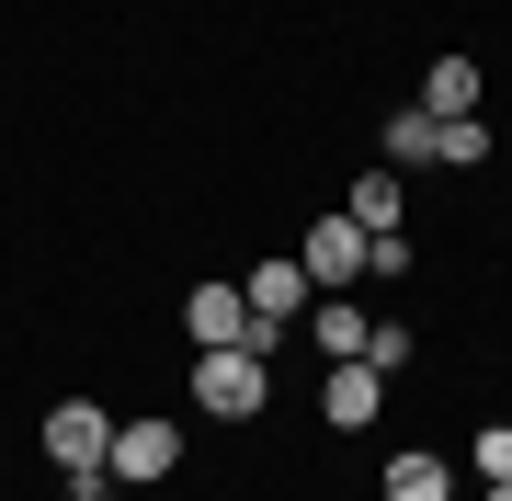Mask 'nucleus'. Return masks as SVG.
<instances>
[{
	"label": "nucleus",
	"mask_w": 512,
	"mask_h": 501,
	"mask_svg": "<svg viewBox=\"0 0 512 501\" xmlns=\"http://www.w3.org/2000/svg\"><path fill=\"white\" fill-rule=\"evenodd\" d=\"M194 410L205 422H262V410H274V353H251V342L194 353Z\"/></svg>",
	"instance_id": "nucleus-1"
},
{
	"label": "nucleus",
	"mask_w": 512,
	"mask_h": 501,
	"mask_svg": "<svg viewBox=\"0 0 512 501\" xmlns=\"http://www.w3.org/2000/svg\"><path fill=\"white\" fill-rule=\"evenodd\" d=\"M308 262L296 251H274V262H251V274H239V308H251V353H274L285 342V319H308Z\"/></svg>",
	"instance_id": "nucleus-2"
},
{
	"label": "nucleus",
	"mask_w": 512,
	"mask_h": 501,
	"mask_svg": "<svg viewBox=\"0 0 512 501\" xmlns=\"http://www.w3.org/2000/svg\"><path fill=\"white\" fill-rule=\"evenodd\" d=\"M103 467H114V490H160L171 467H183V422H114V445H103Z\"/></svg>",
	"instance_id": "nucleus-3"
},
{
	"label": "nucleus",
	"mask_w": 512,
	"mask_h": 501,
	"mask_svg": "<svg viewBox=\"0 0 512 501\" xmlns=\"http://www.w3.org/2000/svg\"><path fill=\"white\" fill-rule=\"evenodd\" d=\"M296 262H308V285H319V297H353V285H365V228L330 205L308 240H296Z\"/></svg>",
	"instance_id": "nucleus-4"
},
{
	"label": "nucleus",
	"mask_w": 512,
	"mask_h": 501,
	"mask_svg": "<svg viewBox=\"0 0 512 501\" xmlns=\"http://www.w3.org/2000/svg\"><path fill=\"white\" fill-rule=\"evenodd\" d=\"M103 445H114V410L103 399H57L46 410V467H103Z\"/></svg>",
	"instance_id": "nucleus-5"
},
{
	"label": "nucleus",
	"mask_w": 512,
	"mask_h": 501,
	"mask_svg": "<svg viewBox=\"0 0 512 501\" xmlns=\"http://www.w3.org/2000/svg\"><path fill=\"white\" fill-rule=\"evenodd\" d=\"M376 410H387V376L376 365H330L319 376V422L330 433H376Z\"/></svg>",
	"instance_id": "nucleus-6"
},
{
	"label": "nucleus",
	"mask_w": 512,
	"mask_h": 501,
	"mask_svg": "<svg viewBox=\"0 0 512 501\" xmlns=\"http://www.w3.org/2000/svg\"><path fill=\"white\" fill-rule=\"evenodd\" d=\"M183 331H194V353L251 342V308H239V285H194V297H183Z\"/></svg>",
	"instance_id": "nucleus-7"
},
{
	"label": "nucleus",
	"mask_w": 512,
	"mask_h": 501,
	"mask_svg": "<svg viewBox=\"0 0 512 501\" xmlns=\"http://www.w3.org/2000/svg\"><path fill=\"white\" fill-rule=\"evenodd\" d=\"M399 205H410V194H399V171L365 160V171H353V194H342V217L365 228V240H387V228H399Z\"/></svg>",
	"instance_id": "nucleus-8"
},
{
	"label": "nucleus",
	"mask_w": 512,
	"mask_h": 501,
	"mask_svg": "<svg viewBox=\"0 0 512 501\" xmlns=\"http://www.w3.org/2000/svg\"><path fill=\"white\" fill-rule=\"evenodd\" d=\"M421 114H433V126L478 114V57H433V69H421Z\"/></svg>",
	"instance_id": "nucleus-9"
},
{
	"label": "nucleus",
	"mask_w": 512,
	"mask_h": 501,
	"mask_svg": "<svg viewBox=\"0 0 512 501\" xmlns=\"http://www.w3.org/2000/svg\"><path fill=\"white\" fill-rule=\"evenodd\" d=\"M308 331H319L330 365H365V331H376V319L353 308V297H308Z\"/></svg>",
	"instance_id": "nucleus-10"
},
{
	"label": "nucleus",
	"mask_w": 512,
	"mask_h": 501,
	"mask_svg": "<svg viewBox=\"0 0 512 501\" xmlns=\"http://www.w3.org/2000/svg\"><path fill=\"white\" fill-rule=\"evenodd\" d=\"M387 501H456V467H444L433 445H399L387 456Z\"/></svg>",
	"instance_id": "nucleus-11"
},
{
	"label": "nucleus",
	"mask_w": 512,
	"mask_h": 501,
	"mask_svg": "<svg viewBox=\"0 0 512 501\" xmlns=\"http://www.w3.org/2000/svg\"><path fill=\"white\" fill-rule=\"evenodd\" d=\"M433 114H421V103H399V114H387V126H376V149H387V171H410V160H433Z\"/></svg>",
	"instance_id": "nucleus-12"
},
{
	"label": "nucleus",
	"mask_w": 512,
	"mask_h": 501,
	"mask_svg": "<svg viewBox=\"0 0 512 501\" xmlns=\"http://www.w3.org/2000/svg\"><path fill=\"white\" fill-rule=\"evenodd\" d=\"M490 160V114H456V126L433 137V171H478Z\"/></svg>",
	"instance_id": "nucleus-13"
},
{
	"label": "nucleus",
	"mask_w": 512,
	"mask_h": 501,
	"mask_svg": "<svg viewBox=\"0 0 512 501\" xmlns=\"http://www.w3.org/2000/svg\"><path fill=\"white\" fill-rule=\"evenodd\" d=\"M467 467H478V490L512 479V422H478V433H467Z\"/></svg>",
	"instance_id": "nucleus-14"
},
{
	"label": "nucleus",
	"mask_w": 512,
	"mask_h": 501,
	"mask_svg": "<svg viewBox=\"0 0 512 501\" xmlns=\"http://www.w3.org/2000/svg\"><path fill=\"white\" fill-rule=\"evenodd\" d=\"M365 365H376V376L410 365V331H399V319H376V331H365Z\"/></svg>",
	"instance_id": "nucleus-15"
},
{
	"label": "nucleus",
	"mask_w": 512,
	"mask_h": 501,
	"mask_svg": "<svg viewBox=\"0 0 512 501\" xmlns=\"http://www.w3.org/2000/svg\"><path fill=\"white\" fill-rule=\"evenodd\" d=\"M410 262H421V251H410V228H387V240H365V274H410Z\"/></svg>",
	"instance_id": "nucleus-16"
},
{
	"label": "nucleus",
	"mask_w": 512,
	"mask_h": 501,
	"mask_svg": "<svg viewBox=\"0 0 512 501\" xmlns=\"http://www.w3.org/2000/svg\"><path fill=\"white\" fill-rule=\"evenodd\" d=\"M69 479V501H114V467H57Z\"/></svg>",
	"instance_id": "nucleus-17"
},
{
	"label": "nucleus",
	"mask_w": 512,
	"mask_h": 501,
	"mask_svg": "<svg viewBox=\"0 0 512 501\" xmlns=\"http://www.w3.org/2000/svg\"><path fill=\"white\" fill-rule=\"evenodd\" d=\"M490 501H512V479H490Z\"/></svg>",
	"instance_id": "nucleus-18"
}]
</instances>
